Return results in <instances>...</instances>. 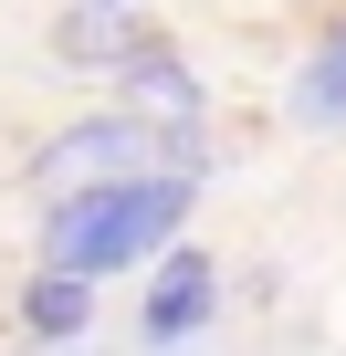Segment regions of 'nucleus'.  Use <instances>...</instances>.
Segmentation results:
<instances>
[{
  "label": "nucleus",
  "mask_w": 346,
  "mask_h": 356,
  "mask_svg": "<svg viewBox=\"0 0 346 356\" xmlns=\"http://www.w3.org/2000/svg\"><path fill=\"white\" fill-rule=\"evenodd\" d=\"M189 220H200V178H179V168L116 178V189H84V200H53L42 210V273H74V283L147 273Z\"/></svg>",
  "instance_id": "nucleus-1"
},
{
  "label": "nucleus",
  "mask_w": 346,
  "mask_h": 356,
  "mask_svg": "<svg viewBox=\"0 0 346 356\" xmlns=\"http://www.w3.org/2000/svg\"><path fill=\"white\" fill-rule=\"evenodd\" d=\"M210 178V126H147L136 105H95V115H63L32 157H22V189L53 210V200H84V189H116V178Z\"/></svg>",
  "instance_id": "nucleus-2"
},
{
  "label": "nucleus",
  "mask_w": 346,
  "mask_h": 356,
  "mask_svg": "<svg viewBox=\"0 0 346 356\" xmlns=\"http://www.w3.org/2000/svg\"><path fill=\"white\" fill-rule=\"evenodd\" d=\"M221 314H231V262H210V252L179 231V241L147 262V293H136V356H179V346H200Z\"/></svg>",
  "instance_id": "nucleus-3"
},
{
  "label": "nucleus",
  "mask_w": 346,
  "mask_h": 356,
  "mask_svg": "<svg viewBox=\"0 0 346 356\" xmlns=\"http://www.w3.org/2000/svg\"><path fill=\"white\" fill-rule=\"evenodd\" d=\"M116 95H126L147 126H210V84L189 74V53L168 42V32H147V42L116 63Z\"/></svg>",
  "instance_id": "nucleus-4"
},
{
  "label": "nucleus",
  "mask_w": 346,
  "mask_h": 356,
  "mask_svg": "<svg viewBox=\"0 0 346 356\" xmlns=\"http://www.w3.org/2000/svg\"><path fill=\"white\" fill-rule=\"evenodd\" d=\"M283 126L294 136H346V22H325L315 53L283 74Z\"/></svg>",
  "instance_id": "nucleus-5"
},
{
  "label": "nucleus",
  "mask_w": 346,
  "mask_h": 356,
  "mask_svg": "<svg viewBox=\"0 0 346 356\" xmlns=\"http://www.w3.org/2000/svg\"><path fill=\"white\" fill-rule=\"evenodd\" d=\"M147 32H157V22H147V11H63V22H53V42H42V53H53V63H63V74H116V63H126V53H136V42H147Z\"/></svg>",
  "instance_id": "nucleus-6"
},
{
  "label": "nucleus",
  "mask_w": 346,
  "mask_h": 356,
  "mask_svg": "<svg viewBox=\"0 0 346 356\" xmlns=\"http://www.w3.org/2000/svg\"><path fill=\"white\" fill-rule=\"evenodd\" d=\"M84 325H95V283H74V273H32V283H22V335H32L42 356H63Z\"/></svg>",
  "instance_id": "nucleus-7"
},
{
  "label": "nucleus",
  "mask_w": 346,
  "mask_h": 356,
  "mask_svg": "<svg viewBox=\"0 0 346 356\" xmlns=\"http://www.w3.org/2000/svg\"><path fill=\"white\" fill-rule=\"evenodd\" d=\"M74 11H147V0H74Z\"/></svg>",
  "instance_id": "nucleus-8"
}]
</instances>
